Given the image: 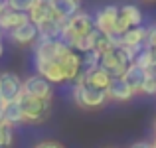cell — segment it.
<instances>
[{"mask_svg":"<svg viewBox=\"0 0 156 148\" xmlns=\"http://www.w3.org/2000/svg\"><path fill=\"white\" fill-rule=\"evenodd\" d=\"M71 97H73V101H75L77 107L87 109V111L99 109V107H103L105 103L109 101L107 91H101V89H95V87L85 83V73H81V75L77 77L75 85H73V89H71Z\"/></svg>","mask_w":156,"mask_h":148,"instance_id":"1","label":"cell"},{"mask_svg":"<svg viewBox=\"0 0 156 148\" xmlns=\"http://www.w3.org/2000/svg\"><path fill=\"white\" fill-rule=\"evenodd\" d=\"M97 30L95 26V18L87 12H79L75 14L71 20H67L63 26V36H61V42H65L67 46H71L77 38H83V36H89Z\"/></svg>","mask_w":156,"mask_h":148,"instance_id":"2","label":"cell"},{"mask_svg":"<svg viewBox=\"0 0 156 148\" xmlns=\"http://www.w3.org/2000/svg\"><path fill=\"white\" fill-rule=\"evenodd\" d=\"M18 101H20V105H22L24 121H26L28 125H40V122L48 121L50 111H51V101L36 99V97L26 95V93H22Z\"/></svg>","mask_w":156,"mask_h":148,"instance_id":"3","label":"cell"},{"mask_svg":"<svg viewBox=\"0 0 156 148\" xmlns=\"http://www.w3.org/2000/svg\"><path fill=\"white\" fill-rule=\"evenodd\" d=\"M130 65H133V59L126 55V51L122 48H115L113 51L105 53V55L101 57V67L107 69V71L113 75V79L125 77L126 69H129Z\"/></svg>","mask_w":156,"mask_h":148,"instance_id":"4","label":"cell"},{"mask_svg":"<svg viewBox=\"0 0 156 148\" xmlns=\"http://www.w3.org/2000/svg\"><path fill=\"white\" fill-rule=\"evenodd\" d=\"M36 59L40 61H61L71 48L61 40H38L36 44Z\"/></svg>","mask_w":156,"mask_h":148,"instance_id":"5","label":"cell"},{"mask_svg":"<svg viewBox=\"0 0 156 148\" xmlns=\"http://www.w3.org/2000/svg\"><path fill=\"white\" fill-rule=\"evenodd\" d=\"M24 93V81L18 77V73L12 71H0V95L6 103L18 101Z\"/></svg>","mask_w":156,"mask_h":148,"instance_id":"6","label":"cell"},{"mask_svg":"<svg viewBox=\"0 0 156 148\" xmlns=\"http://www.w3.org/2000/svg\"><path fill=\"white\" fill-rule=\"evenodd\" d=\"M119 16H121V8H119V6H115V4L103 6L95 14V26H97V30H99L101 34L115 36V28H117Z\"/></svg>","mask_w":156,"mask_h":148,"instance_id":"7","label":"cell"},{"mask_svg":"<svg viewBox=\"0 0 156 148\" xmlns=\"http://www.w3.org/2000/svg\"><path fill=\"white\" fill-rule=\"evenodd\" d=\"M24 93L30 97H36V99H44V101H51V95H53V89H51V83L48 79H44L42 75H30L24 79Z\"/></svg>","mask_w":156,"mask_h":148,"instance_id":"8","label":"cell"},{"mask_svg":"<svg viewBox=\"0 0 156 148\" xmlns=\"http://www.w3.org/2000/svg\"><path fill=\"white\" fill-rule=\"evenodd\" d=\"M8 38H10L16 46H32V44H38L40 30L34 22H28V24H24V26L16 28L14 32H10Z\"/></svg>","mask_w":156,"mask_h":148,"instance_id":"9","label":"cell"},{"mask_svg":"<svg viewBox=\"0 0 156 148\" xmlns=\"http://www.w3.org/2000/svg\"><path fill=\"white\" fill-rule=\"evenodd\" d=\"M36 69H38V75L48 79L51 85L67 81L65 79V71L61 67V61H40V59H36Z\"/></svg>","mask_w":156,"mask_h":148,"instance_id":"10","label":"cell"},{"mask_svg":"<svg viewBox=\"0 0 156 148\" xmlns=\"http://www.w3.org/2000/svg\"><path fill=\"white\" fill-rule=\"evenodd\" d=\"M61 67H63V71H65V79L77 81V77L83 73V55H79L77 51L71 49V51L61 59Z\"/></svg>","mask_w":156,"mask_h":148,"instance_id":"11","label":"cell"},{"mask_svg":"<svg viewBox=\"0 0 156 148\" xmlns=\"http://www.w3.org/2000/svg\"><path fill=\"white\" fill-rule=\"evenodd\" d=\"M107 95H109V101L126 103V101H130V99L136 95V93L133 91V87H130L122 77H117V79H113L111 87L107 89Z\"/></svg>","mask_w":156,"mask_h":148,"instance_id":"12","label":"cell"},{"mask_svg":"<svg viewBox=\"0 0 156 148\" xmlns=\"http://www.w3.org/2000/svg\"><path fill=\"white\" fill-rule=\"evenodd\" d=\"M83 73H85V83L95 89H101V91H107L111 87V83H113V75L107 69H103L101 65L95 69H89V71H83Z\"/></svg>","mask_w":156,"mask_h":148,"instance_id":"13","label":"cell"},{"mask_svg":"<svg viewBox=\"0 0 156 148\" xmlns=\"http://www.w3.org/2000/svg\"><path fill=\"white\" fill-rule=\"evenodd\" d=\"M146 40H148V28L138 26V28H130L125 36H121V38H119V46L146 48Z\"/></svg>","mask_w":156,"mask_h":148,"instance_id":"14","label":"cell"},{"mask_svg":"<svg viewBox=\"0 0 156 148\" xmlns=\"http://www.w3.org/2000/svg\"><path fill=\"white\" fill-rule=\"evenodd\" d=\"M30 22V14H26V12H16V10H10L8 8L6 12L2 14V18H0V28H2V32H14L16 28L24 26V24Z\"/></svg>","mask_w":156,"mask_h":148,"instance_id":"15","label":"cell"},{"mask_svg":"<svg viewBox=\"0 0 156 148\" xmlns=\"http://www.w3.org/2000/svg\"><path fill=\"white\" fill-rule=\"evenodd\" d=\"M51 8L55 12V16L63 22L71 20L75 14H79V8H81V0H53Z\"/></svg>","mask_w":156,"mask_h":148,"instance_id":"16","label":"cell"},{"mask_svg":"<svg viewBox=\"0 0 156 148\" xmlns=\"http://www.w3.org/2000/svg\"><path fill=\"white\" fill-rule=\"evenodd\" d=\"M148 73L150 71H144V69H140L138 65L133 63L129 69H126V73H125V77H122V79H125L126 83L133 87V91L138 95V93H142V85H144L146 79H148Z\"/></svg>","mask_w":156,"mask_h":148,"instance_id":"17","label":"cell"},{"mask_svg":"<svg viewBox=\"0 0 156 148\" xmlns=\"http://www.w3.org/2000/svg\"><path fill=\"white\" fill-rule=\"evenodd\" d=\"M63 26L65 22L59 18H53L48 20V22L40 24L38 30H40V40H61L63 36Z\"/></svg>","mask_w":156,"mask_h":148,"instance_id":"18","label":"cell"},{"mask_svg":"<svg viewBox=\"0 0 156 148\" xmlns=\"http://www.w3.org/2000/svg\"><path fill=\"white\" fill-rule=\"evenodd\" d=\"M28 14H30V22H34L36 26H40V24L48 22V20L57 18L55 12H53V8H51V4L40 2V0H36V4L32 6V10L28 12Z\"/></svg>","mask_w":156,"mask_h":148,"instance_id":"19","label":"cell"},{"mask_svg":"<svg viewBox=\"0 0 156 148\" xmlns=\"http://www.w3.org/2000/svg\"><path fill=\"white\" fill-rule=\"evenodd\" d=\"M2 117H4V122H6V125H10V126H18V125H22V122H26V121H24V111H22L20 101L6 103Z\"/></svg>","mask_w":156,"mask_h":148,"instance_id":"20","label":"cell"},{"mask_svg":"<svg viewBox=\"0 0 156 148\" xmlns=\"http://www.w3.org/2000/svg\"><path fill=\"white\" fill-rule=\"evenodd\" d=\"M121 14L129 20L133 28L142 26V12H140L138 6H134V4H125V6H121Z\"/></svg>","mask_w":156,"mask_h":148,"instance_id":"21","label":"cell"},{"mask_svg":"<svg viewBox=\"0 0 156 148\" xmlns=\"http://www.w3.org/2000/svg\"><path fill=\"white\" fill-rule=\"evenodd\" d=\"M134 65H138V67L144 69V71H152V69L156 67L152 49H150V48H144V49H142V51L136 55V59H134Z\"/></svg>","mask_w":156,"mask_h":148,"instance_id":"22","label":"cell"},{"mask_svg":"<svg viewBox=\"0 0 156 148\" xmlns=\"http://www.w3.org/2000/svg\"><path fill=\"white\" fill-rule=\"evenodd\" d=\"M14 144V126L2 122L0 125V148H12Z\"/></svg>","mask_w":156,"mask_h":148,"instance_id":"23","label":"cell"},{"mask_svg":"<svg viewBox=\"0 0 156 148\" xmlns=\"http://www.w3.org/2000/svg\"><path fill=\"white\" fill-rule=\"evenodd\" d=\"M101 57H103V55H101L97 49L83 53V71H89V69L99 67V65H101Z\"/></svg>","mask_w":156,"mask_h":148,"instance_id":"24","label":"cell"},{"mask_svg":"<svg viewBox=\"0 0 156 148\" xmlns=\"http://www.w3.org/2000/svg\"><path fill=\"white\" fill-rule=\"evenodd\" d=\"M36 4V0H8V8L16 12H30L32 6Z\"/></svg>","mask_w":156,"mask_h":148,"instance_id":"25","label":"cell"},{"mask_svg":"<svg viewBox=\"0 0 156 148\" xmlns=\"http://www.w3.org/2000/svg\"><path fill=\"white\" fill-rule=\"evenodd\" d=\"M142 93H144V95H156V75H154V69L148 73V79H146V83L142 85Z\"/></svg>","mask_w":156,"mask_h":148,"instance_id":"26","label":"cell"},{"mask_svg":"<svg viewBox=\"0 0 156 148\" xmlns=\"http://www.w3.org/2000/svg\"><path fill=\"white\" fill-rule=\"evenodd\" d=\"M146 48H156V24L148 28V40H146Z\"/></svg>","mask_w":156,"mask_h":148,"instance_id":"27","label":"cell"},{"mask_svg":"<svg viewBox=\"0 0 156 148\" xmlns=\"http://www.w3.org/2000/svg\"><path fill=\"white\" fill-rule=\"evenodd\" d=\"M34 148H63L59 144V142H55V140H42V142H38Z\"/></svg>","mask_w":156,"mask_h":148,"instance_id":"28","label":"cell"},{"mask_svg":"<svg viewBox=\"0 0 156 148\" xmlns=\"http://www.w3.org/2000/svg\"><path fill=\"white\" fill-rule=\"evenodd\" d=\"M130 148H154L152 146V142H144V140H140V142H134Z\"/></svg>","mask_w":156,"mask_h":148,"instance_id":"29","label":"cell"},{"mask_svg":"<svg viewBox=\"0 0 156 148\" xmlns=\"http://www.w3.org/2000/svg\"><path fill=\"white\" fill-rule=\"evenodd\" d=\"M4 107H6V101L2 99V95H0V125L4 122V117H2V113H4Z\"/></svg>","mask_w":156,"mask_h":148,"instance_id":"30","label":"cell"},{"mask_svg":"<svg viewBox=\"0 0 156 148\" xmlns=\"http://www.w3.org/2000/svg\"><path fill=\"white\" fill-rule=\"evenodd\" d=\"M8 10V2H4V0H0V18H2V14Z\"/></svg>","mask_w":156,"mask_h":148,"instance_id":"31","label":"cell"},{"mask_svg":"<svg viewBox=\"0 0 156 148\" xmlns=\"http://www.w3.org/2000/svg\"><path fill=\"white\" fill-rule=\"evenodd\" d=\"M2 53H4V46H2V40H0V57H2Z\"/></svg>","mask_w":156,"mask_h":148,"instance_id":"32","label":"cell"},{"mask_svg":"<svg viewBox=\"0 0 156 148\" xmlns=\"http://www.w3.org/2000/svg\"><path fill=\"white\" fill-rule=\"evenodd\" d=\"M152 49V55H154V61H156V48H150Z\"/></svg>","mask_w":156,"mask_h":148,"instance_id":"33","label":"cell"},{"mask_svg":"<svg viewBox=\"0 0 156 148\" xmlns=\"http://www.w3.org/2000/svg\"><path fill=\"white\" fill-rule=\"evenodd\" d=\"M40 2H46V4H51L53 0H40Z\"/></svg>","mask_w":156,"mask_h":148,"instance_id":"34","label":"cell"},{"mask_svg":"<svg viewBox=\"0 0 156 148\" xmlns=\"http://www.w3.org/2000/svg\"><path fill=\"white\" fill-rule=\"evenodd\" d=\"M142 2H148V4H152V2H156V0H142Z\"/></svg>","mask_w":156,"mask_h":148,"instance_id":"35","label":"cell"},{"mask_svg":"<svg viewBox=\"0 0 156 148\" xmlns=\"http://www.w3.org/2000/svg\"><path fill=\"white\" fill-rule=\"evenodd\" d=\"M152 146H154V148H156V134H154V142H152Z\"/></svg>","mask_w":156,"mask_h":148,"instance_id":"36","label":"cell"},{"mask_svg":"<svg viewBox=\"0 0 156 148\" xmlns=\"http://www.w3.org/2000/svg\"><path fill=\"white\" fill-rule=\"evenodd\" d=\"M0 40H2V28H0Z\"/></svg>","mask_w":156,"mask_h":148,"instance_id":"37","label":"cell"},{"mask_svg":"<svg viewBox=\"0 0 156 148\" xmlns=\"http://www.w3.org/2000/svg\"><path fill=\"white\" fill-rule=\"evenodd\" d=\"M154 134H156V121H154Z\"/></svg>","mask_w":156,"mask_h":148,"instance_id":"38","label":"cell"},{"mask_svg":"<svg viewBox=\"0 0 156 148\" xmlns=\"http://www.w3.org/2000/svg\"><path fill=\"white\" fill-rule=\"evenodd\" d=\"M154 75H156V67H154Z\"/></svg>","mask_w":156,"mask_h":148,"instance_id":"39","label":"cell"},{"mask_svg":"<svg viewBox=\"0 0 156 148\" xmlns=\"http://www.w3.org/2000/svg\"><path fill=\"white\" fill-rule=\"evenodd\" d=\"M4 2H8V0H4Z\"/></svg>","mask_w":156,"mask_h":148,"instance_id":"40","label":"cell"}]
</instances>
